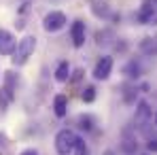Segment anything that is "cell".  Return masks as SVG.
<instances>
[{
  "mask_svg": "<svg viewBox=\"0 0 157 155\" xmlns=\"http://www.w3.org/2000/svg\"><path fill=\"white\" fill-rule=\"evenodd\" d=\"M70 36H72L75 47H83L85 45V24L83 21H75L72 28H70Z\"/></svg>",
  "mask_w": 157,
  "mask_h": 155,
  "instance_id": "cell-7",
  "label": "cell"
},
{
  "mask_svg": "<svg viewBox=\"0 0 157 155\" xmlns=\"http://www.w3.org/2000/svg\"><path fill=\"white\" fill-rule=\"evenodd\" d=\"M110 70H113V60H110L108 55H104V57L98 60V64H96V68H94V79L104 81V79L110 77Z\"/></svg>",
  "mask_w": 157,
  "mask_h": 155,
  "instance_id": "cell-5",
  "label": "cell"
},
{
  "mask_svg": "<svg viewBox=\"0 0 157 155\" xmlns=\"http://www.w3.org/2000/svg\"><path fill=\"white\" fill-rule=\"evenodd\" d=\"M138 21L144 26H157V0H144L138 11Z\"/></svg>",
  "mask_w": 157,
  "mask_h": 155,
  "instance_id": "cell-3",
  "label": "cell"
},
{
  "mask_svg": "<svg viewBox=\"0 0 157 155\" xmlns=\"http://www.w3.org/2000/svg\"><path fill=\"white\" fill-rule=\"evenodd\" d=\"M53 110H55L57 117H64V115L68 113V98H66L64 94L55 96V100H53Z\"/></svg>",
  "mask_w": 157,
  "mask_h": 155,
  "instance_id": "cell-8",
  "label": "cell"
},
{
  "mask_svg": "<svg viewBox=\"0 0 157 155\" xmlns=\"http://www.w3.org/2000/svg\"><path fill=\"white\" fill-rule=\"evenodd\" d=\"M144 155H149V153H144Z\"/></svg>",
  "mask_w": 157,
  "mask_h": 155,
  "instance_id": "cell-15",
  "label": "cell"
},
{
  "mask_svg": "<svg viewBox=\"0 0 157 155\" xmlns=\"http://www.w3.org/2000/svg\"><path fill=\"white\" fill-rule=\"evenodd\" d=\"M78 136L72 130H59L57 136H55V151L59 155H68L75 151V145H77Z\"/></svg>",
  "mask_w": 157,
  "mask_h": 155,
  "instance_id": "cell-1",
  "label": "cell"
},
{
  "mask_svg": "<svg viewBox=\"0 0 157 155\" xmlns=\"http://www.w3.org/2000/svg\"><path fill=\"white\" fill-rule=\"evenodd\" d=\"M68 77H70V64L68 62H62L57 66V70H55V79L59 83H64V81H68Z\"/></svg>",
  "mask_w": 157,
  "mask_h": 155,
  "instance_id": "cell-10",
  "label": "cell"
},
{
  "mask_svg": "<svg viewBox=\"0 0 157 155\" xmlns=\"http://www.w3.org/2000/svg\"><path fill=\"white\" fill-rule=\"evenodd\" d=\"M15 49H17V43H15L13 34L6 30H0V55H11V53H15Z\"/></svg>",
  "mask_w": 157,
  "mask_h": 155,
  "instance_id": "cell-6",
  "label": "cell"
},
{
  "mask_svg": "<svg viewBox=\"0 0 157 155\" xmlns=\"http://www.w3.org/2000/svg\"><path fill=\"white\" fill-rule=\"evenodd\" d=\"M19 155H38V153H36V151H34V149H26V151H24V153H19Z\"/></svg>",
  "mask_w": 157,
  "mask_h": 155,
  "instance_id": "cell-13",
  "label": "cell"
},
{
  "mask_svg": "<svg viewBox=\"0 0 157 155\" xmlns=\"http://www.w3.org/2000/svg\"><path fill=\"white\" fill-rule=\"evenodd\" d=\"M155 123H157V115H155Z\"/></svg>",
  "mask_w": 157,
  "mask_h": 155,
  "instance_id": "cell-14",
  "label": "cell"
},
{
  "mask_svg": "<svg viewBox=\"0 0 157 155\" xmlns=\"http://www.w3.org/2000/svg\"><path fill=\"white\" fill-rule=\"evenodd\" d=\"M149 117H151V108H149V104L147 102H140L138 104V108H136V123H147L149 121Z\"/></svg>",
  "mask_w": 157,
  "mask_h": 155,
  "instance_id": "cell-9",
  "label": "cell"
},
{
  "mask_svg": "<svg viewBox=\"0 0 157 155\" xmlns=\"http://www.w3.org/2000/svg\"><path fill=\"white\" fill-rule=\"evenodd\" d=\"M75 155H89V149H87V145H85V140L83 138H78L77 145H75V151H72Z\"/></svg>",
  "mask_w": 157,
  "mask_h": 155,
  "instance_id": "cell-11",
  "label": "cell"
},
{
  "mask_svg": "<svg viewBox=\"0 0 157 155\" xmlns=\"http://www.w3.org/2000/svg\"><path fill=\"white\" fill-rule=\"evenodd\" d=\"M34 49H36V38L34 36H24L19 43H17V49H15V53H13V62L15 64H26L28 57L34 53Z\"/></svg>",
  "mask_w": 157,
  "mask_h": 155,
  "instance_id": "cell-2",
  "label": "cell"
},
{
  "mask_svg": "<svg viewBox=\"0 0 157 155\" xmlns=\"http://www.w3.org/2000/svg\"><path fill=\"white\" fill-rule=\"evenodd\" d=\"M64 26H66V15L59 13V11H51V13H47L45 19H43V28H45V32H59Z\"/></svg>",
  "mask_w": 157,
  "mask_h": 155,
  "instance_id": "cell-4",
  "label": "cell"
},
{
  "mask_svg": "<svg viewBox=\"0 0 157 155\" xmlns=\"http://www.w3.org/2000/svg\"><path fill=\"white\" fill-rule=\"evenodd\" d=\"M83 100H85V102H94V100H96V89H94L91 85L83 89Z\"/></svg>",
  "mask_w": 157,
  "mask_h": 155,
  "instance_id": "cell-12",
  "label": "cell"
}]
</instances>
